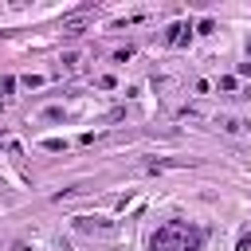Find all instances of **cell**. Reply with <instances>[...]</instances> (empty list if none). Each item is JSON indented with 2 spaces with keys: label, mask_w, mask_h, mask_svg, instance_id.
Masks as SVG:
<instances>
[{
  "label": "cell",
  "mask_w": 251,
  "mask_h": 251,
  "mask_svg": "<svg viewBox=\"0 0 251 251\" xmlns=\"http://www.w3.org/2000/svg\"><path fill=\"white\" fill-rule=\"evenodd\" d=\"M239 75H251V63H239Z\"/></svg>",
  "instance_id": "cell-4"
},
{
  "label": "cell",
  "mask_w": 251,
  "mask_h": 251,
  "mask_svg": "<svg viewBox=\"0 0 251 251\" xmlns=\"http://www.w3.org/2000/svg\"><path fill=\"white\" fill-rule=\"evenodd\" d=\"M78 231H98V235H106L110 231V224H102V220H90V216H78V224H75Z\"/></svg>",
  "instance_id": "cell-2"
},
{
  "label": "cell",
  "mask_w": 251,
  "mask_h": 251,
  "mask_svg": "<svg viewBox=\"0 0 251 251\" xmlns=\"http://www.w3.org/2000/svg\"><path fill=\"white\" fill-rule=\"evenodd\" d=\"M184 31H188V24H173L169 35H165V43H184Z\"/></svg>",
  "instance_id": "cell-3"
},
{
  "label": "cell",
  "mask_w": 251,
  "mask_h": 251,
  "mask_svg": "<svg viewBox=\"0 0 251 251\" xmlns=\"http://www.w3.org/2000/svg\"><path fill=\"white\" fill-rule=\"evenodd\" d=\"M200 247H204V231L184 220H169L149 235V251H200Z\"/></svg>",
  "instance_id": "cell-1"
}]
</instances>
